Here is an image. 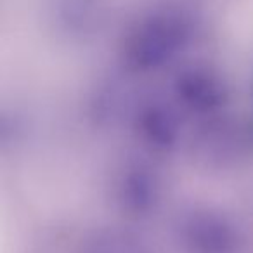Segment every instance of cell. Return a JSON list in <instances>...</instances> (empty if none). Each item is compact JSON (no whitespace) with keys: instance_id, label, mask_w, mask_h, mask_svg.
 <instances>
[{"instance_id":"cell-2","label":"cell","mask_w":253,"mask_h":253,"mask_svg":"<svg viewBox=\"0 0 253 253\" xmlns=\"http://www.w3.org/2000/svg\"><path fill=\"white\" fill-rule=\"evenodd\" d=\"M173 238L182 253H241L245 232L232 215L213 205L196 203L180 210Z\"/></svg>"},{"instance_id":"cell-3","label":"cell","mask_w":253,"mask_h":253,"mask_svg":"<svg viewBox=\"0 0 253 253\" xmlns=\"http://www.w3.org/2000/svg\"><path fill=\"white\" fill-rule=\"evenodd\" d=\"M111 200L130 220L151 217L163 200L162 173L146 158H125L111 175Z\"/></svg>"},{"instance_id":"cell-1","label":"cell","mask_w":253,"mask_h":253,"mask_svg":"<svg viewBox=\"0 0 253 253\" xmlns=\"http://www.w3.org/2000/svg\"><path fill=\"white\" fill-rule=\"evenodd\" d=\"M198 23L182 4H160L139 14L120 42L123 66L132 73H151L177 61L194 40Z\"/></svg>"},{"instance_id":"cell-5","label":"cell","mask_w":253,"mask_h":253,"mask_svg":"<svg viewBox=\"0 0 253 253\" xmlns=\"http://www.w3.org/2000/svg\"><path fill=\"white\" fill-rule=\"evenodd\" d=\"M139 142L153 153H170L182 139V109L165 99H144L132 109Z\"/></svg>"},{"instance_id":"cell-6","label":"cell","mask_w":253,"mask_h":253,"mask_svg":"<svg viewBox=\"0 0 253 253\" xmlns=\"http://www.w3.org/2000/svg\"><path fill=\"white\" fill-rule=\"evenodd\" d=\"M49 25L68 40H87L106 19V0H43Z\"/></svg>"},{"instance_id":"cell-4","label":"cell","mask_w":253,"mask_h":253,"mask_svg":"<svg viewBox=\"0 0 253 253\" xmlns=\"http://www.w3.org/2000/svg\"><path fill=\"white\" fill-rule=\"evenodd\" d=\"M229 95L231 92L224 75L205 63L180 68L172 80V99L182 113L207 120L224 111Z\"/></svg>"},{"instance_id":"cell-7","label":"cell","mask_w":253,"mask_h":253,"mask_svg":"<svg viewBox=\"0 0 253 253\" xmlns=\"http://www.w3.org/2000/svg\"><path fill=\"white\" fill-rule=\"evenodd\" d=\"M78 253H155L148 241L132 229L99 225L82 238Z\"/></svg>"}]
</instances>
